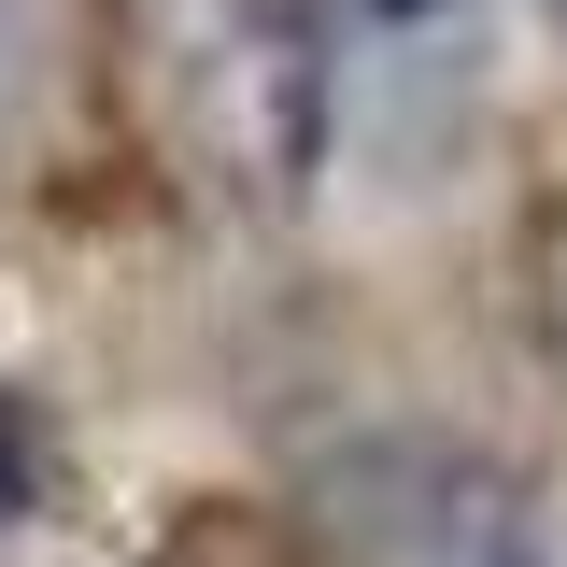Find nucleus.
<instances>
[{
  "instance_id": "nucleus-1",
  "label": "nucleus",
  "mask_w": 567,
  "mask_h": 567,
  "mask_svg": "<svg viewBox=\"0 0 567 567\" xmlns=\"http://www.w3.org/2000/svg\"><path fill=\"white\" fill-rule=\"evenodd\" d=\"M312 525L341 567H567L554 511L468 440H341L312 468Z\"/></svg>"
},
{
  "instance_id": "nucleus-2",
  "label": "nucleus",
  "mask_w": 567,
  "mask_h": 567,
  "mask_svg": "<svg viewBox=\"0 0 567 567\" xmlns=\"http://www.w3.org/2000/svg\"><path fill=\"white\" fill-rule=\"evenodd\" d=\"M29 496H43V425H29V398H14V383H0V525H14Z\"/></svg>"
},
{
  "instance_id": "nucleus-3",
  "label": "nucleus",
  "mask_w": 567,
  "mask_h": 567,
  "mask_svg": "<svg viewBox=\"0 0 567 567\" xmlns=\"http://www.w3.org/2000/svg\"><path fill=\"white\" fill-rule=\"evenodd\" d=\"M539 327H554V354H567V213L539 227Z\"/></svg>"
},
{
  "instance_id": "nucleus-4",
  "label": "nucleus",
  "mask_w": 567,
  "mask_h": 567,
  "mask_svg": "<svg viewBox=\"0 0 567 567\" xmlns=\"http://www.w3.org/2000/svg\"><path fill=\"white\" fill-rule=\"evenodd\" d=\"M0 85H14V0H0Z\"/></svg>"
},
{
  "instance_id": "nucleus-5",
  "label": "nucleus",
  "mask_w": 567,
  "mask_h": 567,
  "mask_svg": "<svg viewBox=\"0 0 567 567\" xmlns=\"http://www.w3.org/2000/svg\"><path fill=\"white\" fill-rule=\"evenodd\" d=\"M369 14H440V0H369Z\"/></svg>"
},
{
  "instance_id": "nucleus-6",
  "label": "nucleus",
  "mask_w": 567,
  "mask_h": 567,
  "mask_svg": "<svg viewBox=\"0 0 567 567\" xmlns=\"http://www.w3.org/2000/svg\"><path fill=\"white\" fill-rule=\"evenodd\" d=\"M554 29H567V0H554Z\"/></svg>"
}]
</instances>
